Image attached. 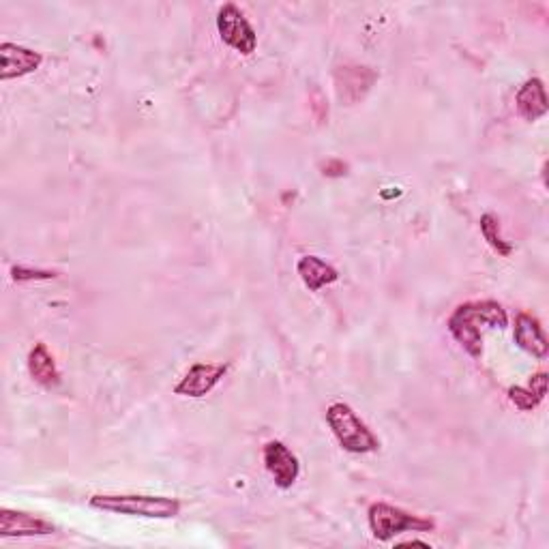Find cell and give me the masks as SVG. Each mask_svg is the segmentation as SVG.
<instances>
[{
    "instance_id": "6da1fadb",
    "label": "cell",
    "mask_w": 549,
    "mask_h": 549,
    "mask_svg": "<svg viewBox=\"0 0 549 549\" xmlns=\"http://www.w3.org/2000/svg\"><path fill=\"white\" fill-rule=\"evenodd\" d=\"M483 326L489 329H507L509 314L498 301H468L457 305L447 320V329L453 339L472 359L483 356Z\"/></svg>"
},
{
    "instance_id": "7a4b0ae2",
    "label": "cell",
    "mask_w": 549,
    "mask_h": 549,
    "mask_svg": "<svg viewBox=\"0 0 549 549\" xmlns=\"http://www.w3.org/2000/svg\"><path fill=\"white\" fill-rule=\"evenodd\" d=\"M88 507L103 513H116L144 519H174L181 515L183 504L170 496L146 494H95L88 498Z\"/></svg>"
},
{
    "instance_id": "3957f363",
    "label": "cell",
    "mask_w": 549,
    "mask_h": 549,
    "mask_svg": "<svg viewBox=\"0 0 549 549\" xmlns=\"http://www.w3.org/2000/svg\"><path fill=\"white\" fill-rule=\"evenodd\" d=\"M326 425L331 427L333 436L337 438L339 447L352 453V455H367L376 453L380 449L378 436L367 427L365 421H361L359 414H356L348 404L335 402L326 408Z\"/></svg>"
},
{
    "instance_id": "277c9868",
    "label": "cell",
    "mask_w": 549,
    "mask_h": 549,
    "mask_svg": "<svg viewBox=\"0 0 549 549\" xmlns=\"http://www.w3.org/2000/svg\"><path fill=\"white\" fill-rule=\"evenodd\" d=\"M369 530L380 543H389L404 532H434L436 522L432 517L414 515L389 502H374L367 511Z\"/></svg>"
},
{
    "instance_id": "5b68a950",
    "label": "cell",
    "mask_w": 549,
    "mask_h": 549,
    "mask_svg": "<svg viewBox=\"0 0 549 549\" xmlns=\"http://www.w3.org/2000/svg\"><path fill=\"white\" fill-rule=\"evenodd\" d=\"M217 33L228 48L236 50L243 56H251L258 48V33L254 31V26L249 24L245 13L232 3L219 9Z\"/></svg>"
},
{
    "instance_id": "8992f818",
    "label": "cell",
    "mask_w": 549,
    "mask_h": 549,
    "mask_svg": "<svg viewBox=\"0 0 549 549\" xmlns=\"http://www.w3.org/2000/svg\"><path fill=\"white\" fill-rule=\"evenodd\" d=\"M228 363H196L174 387V395L200 399L209 395L228 374Z\"/></svg>"
},
{
    "instance_id": "52a82bcc",
    "label": "cell",
    "mask_w": 549,
    "mask_h": 549,
    "mask_svg": "<svg viewBox=\"0 0 549 549\" xmlns=\"http://www.w3.org/2000/svg\"><path fill=\"white\" fill-rule=\"evenodd\" d=\"M378 80V73L361 65H344L335 69V88L341 106H354L359 103Z\"/></svg>"
},
{
    "instance_id": "ba28073f",
    "label": "cell",
    "mask_w": 549,
    "mask_h": 549,
    "mask_svg": "<svg viewBox=\"0 0 549 549\" xmlns=\"http://www.w3.org/2000/svg\"><path fill=\"white\" fill-rule=\"evenodd\" d=\"M262 457H264L266 472L271 474L279 489H290L296 481H299V474H301L299 457H296L284 442L279 440L266 442Z\"/></svg>"
},
{
    "instance_id": "9c48e42d",
    "label": "cell",
    "mask_w": 549,
    "mask_h": 549,
    "mask_svg": "<svg viewBox=\"0 0 549 549\" xmlns=\"http://www.w3.org/2000/svg\"><path fill=\"white\" fill-rule=\"evenodd\" d=\"M56 526L48 519L13 511V509H0V537L3 539H24V537H48L54 534Z\"/></svg>"
},
{
    "instance_id": "30bf717a",
    "label": "cell",
    "mask_w": 549,
    "mask_h": 549,
    "mask_svg": "<svg viewBox=\"0 0 549 549\" xmlns=\"http://www.w3.org/2000/svg\"><path fill=\"white\" fill-rule=\"evenodd\" d=\"M43 63V54L31 48L18 46V43L5 41L0 46V80L9 82L35 73Z\"/></svg>"
},
{
    "instance_id": "8fae6325",
    "label": "cell",
    "mask_w": 549,
    "mask_h": 549,
    "mask_svg": "<svg viewBox=\"0 0 549 549\" xmlns=\"http://www.w3.org/2000/svg\"><path fill=\"white\" fill-rule=\"evenodd\" d=\"M513 339L515 344L522 348L526 354L534 356L537 361H545L549 354V341L543 331V326L539 318H534L532 314H519L515 318V329H513Z\"/></svg>"
},
{
    "instance_id": "7c38bea8",
    "label": "cell",
    "mask_w": 549,
    "mask_h": 549,
    "mask_svg": "<svg viewBox=\"0 0 549 549\" xmlns=\"http://www.w3.org/2000/svg\"><path fill=\"white\" fill-rule=\"evenodd\" d=\"M515 106L519 116L528 123L539 121L549 112V101L545 93V84L541 78H530L522 86L517 88L515 95Z\"/></svg>"
},
{
    "instance_id": "4fadbf2b",
    "label": "cell",
    "mask_w": 549,
    "mask_h": 549,
    "mask_svg": "<svg viewBox=\"0 0 549 549\" xmlns=\"http://www.w3.org/2000/svg\"><path fill=\"white\" fill-rule=\"evenodd\" d=\"M28 374H31V378L39 387L48 391L56 389L58 384H61V372H58L54 356L43 341H37L33 350L28 352Z\"/></svg>"
},
{
    "instance_id": "5bb4252c",
    "label": "cell",
    "mask_w": 549,
    "mask_h": 549,
    "mask_svg": "<svg viewBox=\"0 0 549 549\" xmlns=\"http://www.w3.org/2000/svg\"><path fill=\"white\" fill-rule=\"evenodd\" d=\"M296 273H299L301 281L309 292H318L324 286H331L335 281H339V273L335 266L324 262L318 256H303L299 264H296Z\"/></svg>"
},
{
    "instance_id": "9a60e30c",
    "label": "cell",
    "mask_w": 549,
    "mask_h": 549,
    "mask_svg": "<svg viewBox=\"0 0 549 549\" xmlns=\"http://www.w3.org/2000/svg\"><path fill=\"white\" fill-rule=\"evenodd\" d=\"M507 395L517 410L522 412L537 410L547 395V374L545 372L534 374L528 382V387H509Z\"/></svg>"
},
{
    "instance_id": "2e32d148",
    "label": "cell",
    "mask_w": 549,
    "mask_h": 549,
    "mask_svg": "<svg viewBox=\"0 0 549 549\" xmlns=\"http://www.w3.org/2000/svg\"><path fill=\"white\" fill-rule=\"evenodd\" d=\"M479 228L485 243L492 247L500 258H509L513 254V245L504 239L500 232V219L494 213H485L479 219Z\"/></svg>"
},
{
    "instance_id": "e0dca14e",
    "label": "cell",
    "mask_w": 549,
    "mask_h": 549,
    "mask_svg": "<svg viewBox=\"0 0 549 549\" xmlns=\"http://www.w3.org/2000/svg\"><path fill=\"white\" fill-rule=\"evenodd\" d=\"M11 277L18 284H26V281H50L56 279L58 273L54 271H43V269H31V266H13Z\"/></svg>"
},
{
    "instance_id": "ac0fdd59",
    "label": "cell",
    "mask_w": 549,
    "mask_h": 549,
    "mask_svg": "<svg viewBox=\"0 0 549 549\" xmlns=\"http://www.w3.org/2000/svg\"><path fill=\"white\" fill-rule=\"evenodd\" d=\"M320 170H322L324 176L339 178V176H346L348 174V163H344L341 159H329V161L322 163Z\"/></svg>"
}]
</instances>
